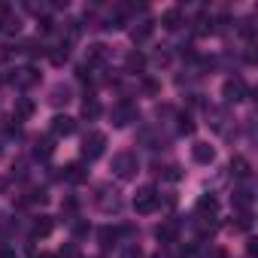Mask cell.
Returning <instances> with one entry per match:
<instances>
[{
    "label": "cell",
    "mask_w": 258,
    "mask_h": 258,
    "mask_svg": "<svg viewBox=\"0 0 258 258\" xmlns=\"http://www.w3.org/2000/svg\"><path fill=\"white\" fill-rule=\"evenodd\" d=\"M158 201H161V195H158L152 185H143V188L134 195V210H137L140 216H149V213L158 210Z\"/></svg>",
    "instance_id": "6da1fadb"
},
{
    "label": "cell",
    "mask_w": 258,
    "mask_h": 258,
    "mask_svg": "<svg viewBox=\"0 0 258 258\" xmlns=\"http://www.w3.org/2000/svg\"><path fill=\"white\" fill-rule=\"evenodd\" d=\"M112 170L118 179H134L137 176V155L134 152H118L112 158Z\"/></svg>",
    "instance_id": "7a4b0ae2"
},
{
    "label": "cell",
    "mask_w": 258,
    "mask_h": 258,
    "mask_svg": "<svg viewBox=\"0 0 258 258\" xmlns=\"http://www.w3.org/2000/svg\"><path fill=\"white\" fill-rule=\"evenodd\" d=\"M103 146H106V137H103L100 131H94V134H88V137L82 140V155H85L88 161H94V158L103 155Z\"/></svg>",
    "instance_id": "3957f363"
},
{
    "label": "cell",
    "mask_w": 258,
    "mask_h": 258,
    "mask_svg": "<svg viewBox=\"0 0 258 258\" xmlns=\"http://www.w3.org/2000/svg\"><path fill=\"white\" fill-rule=\"evenodd\" d=\"M109 115H112V124H115V127H124V124L137 121V109H134L131 103H118Z\"/></svg>",
    "instance_id": "277c9868"
},
{
    "label": "cell",
    "mask_w": 258,
    "mask_h": 258,
    "mask_svg": "<svg viewBox=\"0 0 258 258\" xmlns=\"http://www.w3.org/2000/svg\"><path fill=\"white\" fill-rule=\"evenodd\" d=\"M222 97H225L228 103L243 100V97H246V82H243V79H228L225 88H222Z\"/></svg>",
    "instance_id": "5b68a950"
},
{
    "label": "cell",
    "mask_w": 258,
    "mask_h": 258,
    "mask_svg": "<svg viewBox=\"0 0 258 258\" xmlns=\"http://www.w3.org/2000/svg\"><path fill=\"white\" fill-rule=\"evenodd\" d=\"M13 82H16V88H31V85L40 82V73H37L34 67H22V70H16Z\"/></svg>",
    "instance_id": "8992f818"
},
{
    "label": "cell",
    "mask_w": 258,
    "mask_h": 258,
    "mask_svg": "<svg viewBox=\"0 0 258 258\" xmlns=\"http://www.w3.org/2000/svg\"><path fill=\"white\" fill-rule=\"evenodd\" d=\"M76 131V121L70 118V115H55L52 118V134H58V137H70Z\"/></svg>",
    "instance_id": "52a82bcc"
},
{
    "label": "cell",
    "mask_w": 258,
    "mask_h": 258,
    "mask_svg": "<svg viewBox=\"0 0 258 258\" xmlns=\"http://www.w3.org/2000/svg\"><path fill=\"white\" fill-rule=\"evenodd\" d=\"M191 158H195L198 164H210V161L216 158V152H213L210 143H195V146H191Z\"/></svg>",
    "instance_id": "ba28073f"
},
{
    "label": "cell",
    "mask_w": 258,
    "mask_h": 258,
    "mask_svg": "<svg viewBox=\"0 0 258 258\" xmlns=\"http://www.w3.org/2000/svg\"><path fill=\"white\" fill-rule=\"evenodd\" d=\"M155 237H158L161 243H173V240H176V222H161V225L155 228Z\"/></svg>",
    "instance_id": "9c48e42d"
},
{
    "label": "cell",
    "mask_w": 258,
    "mask_h": 258,
    "mask_svg": "<svg viewBox=\"0 0 258 258\" xmlns=\"http://www.w3.org/2000/svg\"><path fill=\"white\" fill-rule=\"evenodd\" d=\"M31 115H34V100H31V97H19V100H16V121L31 118Z\"/></svg>",
    "instance_id": "30bf717a"
},
{
    "label": "cell",
    "mask_w": 258,
    "mask_h": 258,
    "mask_svg": "<svg viewBox=\"0 0 258 258\" xmlns=\"http://www.w3.org/2000/svg\"><path fill=\"white\" fill-rule=\"evenodd\" d=\"M64 179H67V182H82V179H85V167H82L79 161H70V164L64 167Z\"/></svg>",
    "instance_id": "8fae6325"
},
{
    "label": "cell",
    "mask_w": 258,
    "mask_h": 258,
    "mask_svg": "<svg viewBox=\"0 0 258 258\" xmlns=\"http://www.w3.org/2000/svg\"><path fill=\"white\" fill-rule=\"evenodd\" d=\"M152 28H155V25H152L149 19H146V22H140V25L131 31V40H134V43H143V40H149V37H152Z\"/></svg>",
    "instance_id": "7c38bea8"
},
{
    "label": "cell",
    "mask_w": 258,
    "mask_h": 258,
    "mask_svg": "<svg viewBox=\"0 0 258 258\" xmlns=\"http://www.w3.org/2000/svg\"><path fill=\"white\" fill-rule=\"evenodd\" d=\"M109 58V49L103 46V43H94L91 49H88V64H103Z\"/></svg>",
    "instance_id": "4fadbf2b"
},
{
    "label": "cell",
    "mask_w": 258,
    "mask_h": 258,
    "mask_svg": "<svg viewBox=\"0 0 258 258\" xmlns=\"http://www.w3.org/2000/svg\"><path fill=\"white\" fill-rule=\"evenodd\" d=\"M231 173H234V176H240V179H246V176L252 173V170H249V161H246V158H240V155H237V158H231Z\"/></svg>",
    "instance_id": "5bb4252c"
},
{
    "label": "cell",
    "mask_w": 258,
    "mask_h": 258,
    "mask_svg": "<svg viewBox=\"0 0 258 258\" xmlns=\"http://www.w3.org/2000/svg\"><path fill=\"white\" fill-rule=\"evenodd\" d=\"M234 207H240L243 213H249V207H252V191H249V188L234 191Z\"/></svg>",
    "instance_id": "9a60e30c"
},
{
    "label": "cell",
    "mask_w": 258,
    "mask_h": 258,
    "mask_svg": "<svg viewBox=\"0 0 258 258\" xmlns=\"http://www.w3.org/2000/svg\"><path fill=\"white\" fill-rule=\"evenodd\" d=\"M179 22H182V13H179V10H167V13H164V19H161V25H164L167 31H176V28H179Z\"/></svg>",
    "instance_id": "2e32d148"
},
{
    "label": "cell",
    "mask_w": 258,
    "mask_h": 258,
    "mask_svg": "<svg viewBox=\"0 0 258 258\" xmlns=\"http://www.w3.org/2000/svg\"><path fill=\"white\" fill-rule=\"evenodd\" d=\"M52 228H55V222H52L49 216H40V219L34 222V234H37V237H46Z\"/></svg>",
    "instance_id": "e0dca14e"
},
{
    "label": "cell",
    "mask_w": 258,
    "mask_h": 258,
    "mask_svg": "<svg viewBox=\"0 0 258 258\" xmlns=\"http://www.w3.org/2000/svg\"><path fill=\"white\" fill-rule=\"evenodd\" d=\"M100 115V103L94 100V97H88L85 103H82V118H97Z\"/></svg>",
    "instance_id": "ac0fdd59"
},
{
    "label": "cell",
    "mask_w": 258,
    "mask_h": 258,
    "mask_svg": "<svg viewBox=\"0 0 258 258\" xmlns=\"http://www.w3.org/2000/svg\"><path fill=\"white\" fill-rule=\"evenodd\" d=\"M216 210H219V201L213 195H207V198L198 201V213H216Z\"/></svg>",
    "instance_id": "d6986e66"
},
{
    "label": "cell",
    "mask_w": 258,
    "mask_h": 258,
    "mask_svg": "<svg viewBox=\"0 0 258 258\" xmlns=\"http://www.w3.org/2000/svg\"><path fill=\"white\" fill-rule=\"evenodd\" d=\"M70 58V43H61L55 52H52V64H64Z\"/></svg>",
    "instance_id": "ffe728a7"
},
{
    "label": "cell",
    "mask_w": 258,
    "mask_h": 258,
    "mask_svg": "<svg viewBox=\"0 0 258 258\" xmlns=\"http://www.w3.org/2000/svg\"><path fill=\"white\" fill-rule=\"evenodd\" d=\"M52 149H55V146H52V140H49V137H43V140L37 143V158H49V155H52Z\"/></svg>",
    "instance_id": "44dd1931"
},
{
    "label": "cell",
    "mask_w": 258,
    "mask_h": 258,
    "mask_svg": "<svg viewBox=\"0 0 258 258\" xmlns=\"http://www.w3.org/2000/svg\"><path fill=\"white\" fill-rule=\"evenodd\" d=\"M143 64H146L143 52H131V55H127V70H140Z\"/></svg>",
    "instance_id": "7402d4cb"
},
{
    "label": "cell",
    "mask_w": 258,
    "mask_h": 258,
    "mask_svg": "<svg viewBox=\"0 0 258 258\" xmlns=\"http://www.w3.org/2000/svg\"><path fill=\"white\" fill-rule=\"evenodd\" d=\"M70 100V88H55L52 91V103H67Z\"/></svg>",
    "instance_id": "603a6c76"
},
{
    "label": "cell",
    "mask_w": 258,
    "mask_h": 258,
    "mask_svg": "<svg viewBox=\"0 0 258 258\" xmlns=\"http://www.w3.org/2000/svg\"><path fill=\"white\" fill-rule=\"evenodd\" d=\"M115 243V231L112 228H100V246H112Z\"/></svg>",
    "instance_id": "cb8c5ba5"
},
{
    "label": "cell",
    "mask_w": 258,
    "mask_h": 258,
    "mask_svg": "<svg viewBox=\"0 0 258 258\" xmlns=\"http://www.w3.org/2000/svg\"><path fill=\"white\" fill-rule=\"evenodd\" d=\"M237 228H240V231H249V228H252V216H249V213H240V216H237Z\"/></svg>",
    "instance_id": "d4e9b609"
},
{
    "label": "cell",
    "mask_w": 258,
    "mask_h": 258,
    "mask_svg": "<svg viewBox=\"0 0 258 258\" xmlns=\"http://www.w3.org/2000/svg\"><path fill=\"white\" fill-rule=\"evenodd\" d=\"M179 131H182V134H191V131H195V121H191L188 115H179Z\"/></svg>",
    "instance_id": "484cf974"
},
{
    "label": "cell",
    "mask_w": 258,
    "mask_h": 258,
    "mask_svg": "<svg viewBox=\"0 0 258 258\" xmlns=\"http://www.w3.org/2000/svg\"><path fill=\"white\" fill-rule=\"evenodd\" d=\"M52 28H55V25H52V19H49V16H43V19H40V31H43V34H49Z\"/></svg>",
    "instance_id": "4316f807"
},
{
    "label": "cell",
    "mask_w": 258,
    "mask_h": 258,
    "mask_svg": "<svg viewBox=\"0 0 258 258\" xmlns=\"http://www.w3.org/2000/svg\"><path fill=\"white\" fill-rule=\"evenodd\" d=\"M121 258H140V249H137V246H127V249L121 252Z\"/></svg>",
    "instance_id": "83f0119b"
},
{
    "label": "cell",
    "mask_w": 258,
    "mask_h": 258,
    "mask_svg": "<svg viewBox=\"0 0 258 258\" xmlns=\"http://www.w3.org/2000/svg\"><path fill=\"white\" fill-rule=\"evenodd\" d=\"M31 201H34V204H46L49 198H46V191H34V195H31Z\"/></svg>",
    "instance_id": "f1b7e54d"
},
{
    "label": "cell",
    "mask_w": 258,
    "mask_h": 258,
    "mask_svg": "<svg viewBox=\"0 0 258 258\" xmlns=\"http://www.w3.org/2000/svg\"><path fill=\"white\" fill-rule=\"evenodd\" d=\"M73 234H76V237H82V234H88V225H85V222H76V228H73Z\"/></svg>",
    "instance_id": "f546056e"
},
{
    "label": "cell",
    "mask_w": 258,
    "mask_h": 258,
    "mask_svg": "<svg viewBox=\"0 0 258 258\" xmlns=\"http://www.w3.org/2000/svg\"><path fill=\"white\" fill-rule=\"evenodd\" d=\"M182 173H179V167H167V179H179Z\"/></svg>",
    "instance_id": "4dcf8cb0"
},
{
    "label": "cell",
    "mask_w": 258,
    "mask_h": 258,
    "mask_svg": "<svg viewBox=\"0 0 258 258\" xmlns=\"http://www.w3.org/2000/svg\"><path fill=\"white\" fill-rule=\"evenodd\" d=\"M61 255H64V258H76V246H67V249H64Z\"/></svg>",
    "instance_id": "1f68e13d"
},
{
    "label": "cell",
    "mask_w": 258,
    "mask_h": 258,
    "mask_svg": "<svg viewBox=\"0 0 258 258\" xmlns=\"http://www.w3.org/2000/svg\"><path fill=\"white\" fill-rule=\"evenodd\" d=\"M0 258H19V255H16L13 249H4V252H0Z\"/></svg>",
    "instance_id": "d6a6232c"
},
{
    "label": "cell",
    "mask_w": 258,
    "mask_h": 258,
    "mask_svg": "<svg viewBox=\"0 0 258 258\" xmlns=\"http://www.w3.org/2000/svg\"><path fill=\"white\" fill-rule=\"evenodd\" d=\"M37 258H55V255H49V252H43V255H37Z\"/></svg>",
    "instance_id": "836d02e7"
}]
</instances>
